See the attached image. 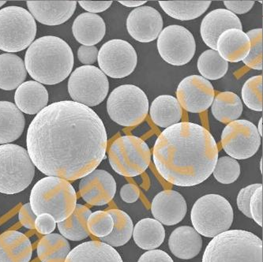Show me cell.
<instances>
[{
  "label": "cell",
  "instance_id": "cell-1",
  "mask_svg": "<svg viewBox=\"0 0 263 262\" xmlns=\"http://www.w3.org/2000/svg\"><path fill=\"white\" fill-rule=\"evenodd\" d=\"M106 129L90 107L74 101L47 106L28 129L29 157L42 173L66 180L82 179L105 157Z\"/></svg>",
  "mask_w": 263,
  "mask_h": 262
},
{
  "label": "cell",
  "instance_id": "cell-2",
  "mask_svg": "<svg viewBox=\"0 0 263 262\" xmlns=\"http://www.w3.org/2000/svg\"><path fill=\"white\" fill-rule=\"evenodd\" d=\"M218 159V148L210 131L196 123H176L156 141L153 160L157 172L178 186H193L210 177Z\"/></svg>",
  "mask_w": 263,
  "mask_h": 262
},
{
  "label": "cell",
  "instance_id": "cell-3",
  "mask_svg": "<svg viewBox=\"0 0 263 262\" xmlns=\"http://www.w3.org/2000/svg\"><path fill=\"white\" fill-rule=\"evenodd\" d=\"M26 71L36 82L57 85L65 80L73 67V54L61 38L45 36L33 41L25 57Z\"/></svg>",
  "mask_w": 263,
  "mask_h": 262
},
{
  "label": "cell",
  "instance_id": "cell-4",
  "mask_svg": "<svg viewBox=\"0 0 263 262\" xmlns=\"http://www.w3.org/2000/svg\"><path fill=\"white\" fill-rule=\"evenodd\" d=\"M77 195L70 182L48 176L38 181L30 195V205L36 216L47 213L57 223L66 220L76 210Z\"/></svg>",
  "mask_w": 263,
  "mask_h": 262
},
{
  "label": "cell",
  "instance_id": "cell-5",
  "mask_svg": "<svg viewBox=\"0 0 263 262\" xmlns=\"http://www.w3.org/2000/svg\"><path fill=\"white\" fill-rule=\"evenodd\" d=\"M202 262H262V241L247 231H226L210 241Z\"/></svg>",
  "mask_w": 263,
  "mask_h": 262
},
{
  "label": "cell",
  "instance_id": "cell-6",
  "mask_svg": "<svg viewBox=\"0 0 263 262\" xmlns=\"http://www.w3.org/2000/svg\"><path fill=\"white\" fill-rule=\"evenodd\" d=\"M35 165L28 151L14 144L0 145V193L14 194L30 185Z\"/></svg>",
  "mask_w": 263,
  "mask_h": 262
},
{
  "label": "cell",
  "instance_id": "cell-7",
  "mask_svg": "<svg viewBox=\"0 0 263 262\" xmlns=\"http://www.w3.org/2000/svg\"><path fill=\"white\" fill-rule=\"evenodd\" d=\"M191 218L194 228L199 235L214 238L229 231L233 221V210L222 196L208 194L195 201Z\"/></svg>",
  "mask_w": 263,
  "mask_h": 262
},
{
  "label": "cell",
  "instance_id": "cell-8",
  "mask_svg": "<svg viewBox=\"0 0 263 262\" xmlns=\"http://www.w3.org/2000/svg\"><path fill=\"white\" fill-rule=\"evenodd\" d=\"M36 34L34 17L26 9L14 6L0 10V50L23 51L33 44Z\"/></svg>",
  "mask_w": 263,
  "mask_h": 262
},
{
  "label": "cell",
  "instance_id": "cell-9",
  "mask_svg": "<svg viewBox=\"0 0 263 262\" xmlns=\"http://www.w3.org/2000/svg\"><path fill=\"white\" fill-rule=\"evenodd\" d=\"M111 167L120 176L135 177L143 173L151 161V151L143 140L136 136L120 137L108 152Z\"/></svg>",
  "mask_w": 263,
  "mask_h": 262
},
{
  "label": "cell",
  "instance_id": "cell-10",
  "mask_svg": "<svg viewBox=\"0 0 263 262\" xmlns=\"http://www.w3.org/2000/svg\"><path fill=\"white\" fill-rule=\"evenodd\" d=\"M107 111L115 123L123 126L140 124L149 111V101L145 92L133 85L115 89L107 101Z\"/></svg>",
  "mask_w": 263,
  "mask_h": 262
},
{
  "label": "cell",
  "instance_id": "cell-11",
  "mask_svg": "<svg viewBox=\"0 0 263 262\" xmlns=\"http://www.w3.org/2000/svg\"><path fill=\"white\" fill-rule=\"evenodd\" d=\"M109 90L108 78L93 66L78 67L70 75L68 91L74 102L94 107L106 98Z\"/></svg>",
  "mask_w": 263,
  "mask_h": 262
},
{
  "label": "cell",
  "instance_id": "cell-12",
  "mask_svg": "<svg viewBox=\"0 0 263 262\" xmlns=\"http://www.w3.org/2000/svg\"><path fill=\"white\" fill-rule=\"evenodd\" d=\"M221 144L228 155L235 160L253 157L261 145V136L255 124L241 119L229 123L221 135Z\"/></svg>",
  "mask_w": 263,
  "mask_h": 262
},
{
  "label": "cell",
  "instance_id": "cell-13",
  "mask_svg": "<svg viewBox=\"0 0 263 262\" xmlns=\"http://www.w3.org/2000/svg\"><path fill=\"white\" fill-rule=\"evenodd\" d=\"M161 58L173 66H183L193 59L196 50L195 38L183 26L173 25L162 29L157 39Z\"/></svg>",
  "mask_w": 263,
  "mask_h": 262
},
{
  "label": "cell",
  "instance_id": "cell-14",
  "mask_svg": "<svg viewBox=\"0 0 263 262\" xmlns=\"http://www.w3.org/2000/svg\"><path fill=\"white\" fill-rule=\"evenodd\" d=\"M101 71L112 79H123L133 73L138 62L136 51L123 40H111L98 51Z\"/></svg>",
  "mask_w": 263,
  "mask_h": 262
},
{
  "label": "cell",
  "instance_id": "cell-15",
  "mask_svg": "<svg viewBox=\"0 0 263 262\" xmlns=\"http://www.w3.org/2000/svg\"><path fill=\"white\" fill-rule=\"evenodd\" d=\"M176 97L179 104L186 111L201 113L212 105L215 92L210 81L199 75H192L180 82Z\"/></svg>",
  "mask_w": 263,
  "mask_h": 262
},
{
  "label": "cell",
  "instance_id": "cell-16",
  "mask_svg": "<svg viewBox=\"0 0 263 262\" xmlns=\"http://www.w3.org/2000/svg\"><path fill=\"white\" fill-rule=\"evenodd\" d=\"M79 191L84 201L91 205L108 204L117 192V182L106 171L94 170L82 178Z\"/></svg>",
  "mask_w": 263,
  "mask_h": 262
},
{
  "label": "cell",
  "instance_id": "cell-17",
  "mask_svg": "<svg viewBox=\"0 0 263 262\" xmlns=\"http://www.w3.org/2000/svg\"><path fill=\"white\" fill-rule=\"evenodd\" d=\"M129 34L142 43L155 41L163 29L161 14L151 7H139L132 10L127 19Z\"/></svg>",
  "mask_w": 263,
  "mask_h": 262
},
{
  "label": "cell",
  "instance_id": "cell-18",
  "mask_svg": "<svg viewBox=\"0 0 263 262\" xmlns=\"http://www.w3.org/2000/svg\"><path fill=\"white\" fill-rule=\"evenodd\" d=\"M186 202L183 196L175 191H164L153 200L151 211L157 221L167 226L177 224L186 214Z\"/></svg>",
  "mask_w": 263,
  "mask_h": 262
},
{
  "label": "cell",
  "instance_id": "cell-19",
  "mask_svg": "<svg viewBox=\"0 0 263 262\" xmlns=\"http://www.w3.org/2000/svg\"><path fill=\"white\" fill-rule=\"evenodd\" d=\"M229 29H243L239 17L227 9H217L209 13L201 24V36L207 46L217 49L220 34Z\"/></svg>",
  "mask_w": 263,
  "mask_h": 262
},
{
  "label": "cell",
  "instance_id": "cell-20",
  "mask_svg": "<svg viewBox=\"0 0 263 262\" xmlns=\"http://www.w3.org/2000/svg\"><path fill=\"white\" fill-rule=\"evenodd\" d=\"M30 14L41 24L58 26L73 15L76 1H27Z\"/></svg>",
  "mask_w": 263,
  "mask_h": 262
},
{
  "label": "cell",
  "instance_id": "cell-21",
  "mask_svg": "<svg viewBox=\"0 0 263 262\" xmlns=\"http://www.w3.org/2000/svg\"><path fill=\"white\" fill-rule=\"evenodd\" d=\"M250 49L249 38L241 29H228L217 39L216 51L226 62L238 63L243 61L249 54Z\"/></svg>",
  "mask_w": 263,
  "mask_h": 262
},
{
  "label": "cell",
  "instance_id": "cell-22",
  "mask_svg": "<svg viewBox=\"0 0 263 262\" xmlns=\"http://www.w3.org/2000/svg\"><path fill=\"white\" fill-rule=\"evenodd\" d=\"M14 101L22 113L38 114L48 105V92L42 84L35 81H28L17 88Z\"/></svg>",
  "mask_w": 263,
  "mask_h": 262
},
{
  "label": "cell",
  "instance_id": "cell-23",
  "mask_svg": "<svg viewBox=\"0 0 263 262\" xmlns=\"http://www.w3.org/2000/svg\"><path fill=\"white\" fill-rule=\"evenodd\" d=\"M33 250L24 234L9 231L0 235V262H29Z\"/></svg>",
  "mask_w": 263,
  "mask_h": 262
},
{
  "label": "cell",
  "instance_id": "cell-24",
  "mask_svg": "<svg viewBox=\"0 0 263 262\" xmlns=\"http://www.w3.org/2000/svg\"><path fill=\"white\" fill-rule=\"evenodd\" d=\"M65 262H123V260L111 246L99 241H89L70 250Z\"/></svg>",
  "mask_w": 263,
  "mask_h": 262
},
{
  "label": "cell",
  "instance_id": "cell-25",
  "mask_svg": "<svg viewBox=\"0 0 263 262\" xmlns=\"http://www.w3.org/2000/svg\"><path fill=\"white\" fill-rule=\"evenodd\" d=\"M72 31L78 42L85 46H93L102 41L106 26L101 16L83 13L73 21Z\"/></svg>",
  "mask_w": 263,
  "mask_h": 262
},
{
  "label": "cell",
  "instance_id": "cell-26",
  "mask_svg": "<svg viewBox=\"0 0 263 262\" xmlns=\"http://www.w3.org/2000/svg\"><path fill=\"white\" fill-rule=\"evenodd\" d=\"M168 246L176 257L189 260L196 257L202 250V237L192 227H180L170 235Z\"/></svg>",
  "mask_w": 263,
  "mask_h": 262
},
{
  "label": "cell",
  "instance_id": "cell-27",
  "mask_svg": "<svg viewBox=\"0 0 263 262\" xmlns=\"http://www.w3.org/2000/svg\"><path fill=\"white\" fill-rule=\"evenodd\" d=\"M24 116L17 106L9 101H0V144L10 143L23 135Z\"/></svg>",
  "mask_w": 263,
  "mask_h": 262
},
{
  "label": "cell",
  "instance_id": "cell-28",
  "mask_svg": "<svg viewBox=\"0 0 263 262\" xmlns=\"http://www.w3.org/2000/svg\"><path fill=\"white\" fill-rule=\"evenodd\" d=\"M149 113L153 122L163 128L180 123L183 116V109L177 99L170 95L157 97L151 104Z\"/></svg>",
  "mask_w": 263,
  "mask_h": 262
},
{
  "label": "cell",
  "instance_id": "cell-29",
  "mask_svg": "<svg viewBox=\"0 0 263 262\" xmlns=\"http://www.w3.org/2000/svg\"><path fill=\"white\" fill-rule=\"evenodd\" d=\"M25 62L16 54H0V89L14 90L24 82L26 78Z\"/></svg>",
  "mask_w": 263,
  "mask_h": 262
},
{
  "label": "cell",
  "instance_id": "cell-30",
  "mask_svg": "<svg viewBox=\"0 0 263 262\" xmlns=\"http://www.w3.org/2000/svg\"><path fill=\"white\" fill-rule=\"evenodd\" d=\"M134 240L143 250H154L159 247L165 238L164 227L155 219L145 218L138 222L133 230Z\"/></svg>",
  "mask_w": 263,
  "mask_h": 262
},
{
  "label": "cell",
  "instance_id": "cell-31",
  "mask_svg": "<svg viewBox=\"0 0 263 262\" xmlns=\"http://www.w3.org/2000/svg\"><path fill=\"white\" fill-rule=\"evenodd\" d=\"M92 212L86 206L76 204V210L66 220L59 222L58 228L60 233L65 238L71 241H81L88 238V220Z\"/></svg>",
  "mask_w": 263,
  "mask_h": 262
},
{
  "label": "cell",
  "instance_id": "cell-32",
  "mask_svg": "<svg viewBox=\"0 0 263 262\" xmlns=\"http://www.w3.org/2000/svg\"><path fill=\"white\" fill-rule=\"evenodd\" d=\"M160 6L170 17L180 21L198 18L208 10L211 1L183 0V1H160Z\"/></svg>",
  "mask_w": 263,
  "mask_h": 262
},
{
  "label": "cell",
  "instance_id": "cell-33",
  "mask_svg": "<svg viewBox=\"0 0 263 262\" xmlns=\"http://www.w3.org/2000/svg\"><path fill=\"white\" fill-rule=\"evenodd\" d=\"M242 113L243 103L234 92H220L213 101V116L220 123H232L240 117Z\"/></svg>",
  "mask_w": 263,
  "mask_h": 262
},
{
  "label": "cell",
  "instance_id": "cell-34",
  "mask_svg": "<svg viewBox=\"0 0 263 262\" xmlns=\"http://www.w3.org/2000/svg\"><path fill=\"white\" fill-rule=\"evenodd\" d=\"M70 252L68 241L59 234L45 235L37 246V255L42 262H65Z\"/></svg>",
  "mask_w": 263,
  "mask_h": 262
},
{
  "label": "cell",
  "instance_id": "cell-35",
  "mask_svg": "<svg viewBox=\"0 0 263 262\" xmlns=\"http://www.w3.org/2000/svg\"><path fill=\"white\" fill-rule=\"evenodd\" d=\"M114 221L113 230L108 236L101 238V241L112 247L125 245L133 234V222L130 216L120 210H108Z\"/></svg>",
  "mask_w": 263,
  "mask_h": 262
},
{
  "label": "cell",
  "instance_id": "cell-36",
  "mask_svg": "<svg viewBox=\"0 0 263 262\" xmlns=\"http://www.w3.org/2000/svg\"><path fill=\"white\" fill-rule=\"evenodd\" d=\"M198 69L202 77L206 80H218L227 73L229 63L216 50H207L198 58Z\"/></svg>",
  "mask_w": 263,
  "mask_h": 262
},
{
  "label": "cell",
  "instance_id": "cell-37",
  "mask_svg": "<svg viewBox=\"0 0 263 262\" xmlns=\"http://www.w3.org/2000/svg\"><path fill=\"white\" fill-rule=\"evenodd\" d=\"M242 99L248 108L262 111V75L250 78L242 89Z\"/></svg>",
  "mask_w": 263,
  "mask_h": 262
},
{
  "label": "cell",
  "instance_id": "cell-38",
  "mask_svg": "<svg viewBox=\"0 0 263 262\" xmlns=\"http://www.w3.org/2000/svg\"><path fill=\"white\" fill-rule=\"evenodd\" d=\"M214 178L222 184H230L237 180L240 175V165L237 160L230 157L217 159L214 172Z\"/></svg>",
  "mask_w": 263,
  "mask_h": 262
},
{
  "label": "cell",
  "instance_id": "cell-39",
  "mask_svg": "<svg viewBox=\"0 0 263 262\" xmlns=\"http://www.w3.org/2000/svg\"><path fill=\"white\" fill-rule=\"evenodd\" d=\"M251 42V49L243 63L250 68L262 70V29H255L247 32Z\"/></svg>",
  "mask_w": 263,
  "mask_h": 262
},
{
  "label": "cell",
  "instance_id": "cell-40",
  "mask_svg": "<svg viewBox=\"0 0 263 262\" xmlns=\"http://www.w3.org/2000/svg\"><path fill=\"white\" fill-rule=\"evenodd\" d=\"M114 221L108 212L97 211L89 216L88 229L89 233L98 238L108 236L113 230Z\"/></svg>",
  "mask_w": 263,
  "mask_h": 262
},
{
  "label": "cell",
  "instance_id": "cell-41",
  "mask_svg": "<svg viewBox=\"0 0 263 262\" xmlns=\"http://www.w3.org/2000/svg\"><path fill=\"white\" fill-rule=\"evenodd\" d=\"M261 184L256 183L248 185L247 188H243L239 191L237 197L238 208L245 216L251 218V212H250V201L251 197L253 195L254 192L257 188L261 186Z\"/></svg>",
  "mask_w": 263,
  "mask_h": 262
},
{
  "label": "cell",
  "instance_id": "cell-42",
  "mask_svg": "<svg viewBox=\"0 0 263 262\" xmlns=\"http://www.w3.org/2000/svg\"><path fill=\"white\" fill-rule=\"evenodd\" d=\"M251 219L262 227V185L257 188L250 201Z\"/></svg>",
  "mask_w": 263,
  "mask_h": 262
},
{
  "label": "cell",
  "instance_id": "cell-43",
  "mask_svg": "<svg viewBox=\"0 0 263 262\" xmlns=\"http://www.w3.org/2000/svg\"><path fill=\"white\" fill-rule=\"evenodd\" d=\"M55 223L57 222L51 215L44 213V214L39 215L36 217V221H35V228L40 234L45 235H49L55 230V226H57Z\"/></svg>",
  "mask_w": 263,
  "mask_h": 262
},
{
  "label": "cell",
  "instance_id": "cell-44",
  "mask_svg": "<svg viewBox=\"0 0 263 262\" xmlns=\"http://www.w3.org/2000/svg\"><path fill=\"white\" fill-rule=\"evenodd\" d=\"M227 10L233 14H243L249 12L255 4V1L249 0H234V1H224Z\"/></svg>",
  "mask_w": 263,
  "mask_h": 262
},
{
  "label": "cell",
  "instance_id": "cell-45",
  "mask_svg": "<svg viewBox=\"0 0 263 262\" xmlns=\"http://www.w3.org/2000/svg\"><path fill=\"white\" fill-rule=\"evenodd\" d=\"M78 57L81 63L86 66H91L98 60V48L95 46L82 45L78 51Z\"/></svg>",
  "mask_w": 263,
  "mask_h": 262
},
{
  "label": "cell",
  "instance_id": "cell-46",
  "mask_svg": "<svg viewBox=\"0 0 263 262\" xmlns=\"http://www.w3.org/2000/svg\"><path fill=\"white\" fill-rule=\"evenodd\" d=\"M19 220L21 223L28 228V229H34L35 221H36L37 216L33 213L32 208H31L30 203L24 204L21 208L19 211Z\"/></svg>",
  "mask_w": 263,
  "mask_h": 262
},
{
  "label": "cell",
  "instance_id": "cell-47",
  "mask_svg": "<svg viewBox=\"0 0 263 262\" xmlns=\"http://www.w3.org/2000/svg\"><path fill=\"white\" fill-rule=\"evenodd\" d=\"M138 262H173V260L163 250H152L142 254Z\"/></svg>",
  "mask_w": 263,
  "mask_h": 262
},
{
  "label": "cell",
  "instance_id": "cell-48",
  "mask_svg": "<svg viewBox=\"0 0 263 262\" xmlns=\"http://www.w3.org/2000/svg\"><path fill=\"white\" fill-rule=\"evenodd\" d=\"M79 5L84 9L87 10L88 13H101L104 12L105 10H108L111 4L112 1H79Z\"/></svg>",
  "mask_w": 263,
  "mask_h": 262
},
{
  "label": "cell",
  "instance_id": "cell-49",
  "mask_svg": "<svg viewBox=\"0 0 263 262\" xmlns=\"http://www.w3.org/2000/svg\"><path fill=\"white\" fill-rule=\"evenodd\" d=\"M139 196H140V191L139 188L134 184H126L120 190V197L125 202H135L139 200Z\"/></svg>",
  "mask_w": 263,
  "mask_h": 262
},
{
  "label": "cell",
  "instance_id": "cell-50",
  "mask_svg": "<svg viewBox=\"0 0 263 262\" xmlns=\"http://www.w3.org/2000/svg\"><path fill=\"white\" fill-rule=\"evenodd\" d=\"M120 4H123V6L128 7H140L142 4H146V1H119Z\"/></svg>",
  "mask_w": 263,
  "mask_h": 262
},
{
  "label": "cell",
  "instance_id": "cell-51",
  "mask_svg": "<svg viewBox=\"0 0 263 262\" xmlns=\"http://www.w3.org/2000/svg\"><path fill=\"white\" fill-rule=\"evenodd\" d=\"M258 129V133H259L260 136H262V119H260L259 123H258V128H257Z\"/></svg>",
  "mask_w": 263,
  "mask_h": 262
},
{
  "label": "cell",
  "instance_id": "cell-52",
  "mask_svg": "<svg viewBox=\"0 0 263 262\" xmlns=\"http://www.w3.org/2000/svg\"><path fill=\"white\" fill-rule=\"evenodd\" d=\"M6 3H7V1H3V0H0V7H2V6H4Z\"/></svg>",
  "mask_w": 263,
  "mask_h": 262
},
{
  "label": "cell",
  "instance_id": "cell-53",
  "mask_svg": "<svg viewBox=\"0 0 263 262\" xmlns=\"http://www.w3.org/2000/svg\"><path fill=\"white\" fill-rule=\"evenodd\" d=\"M261 172L262 173V159L261 160Z\"/></svg>",
  "mask_w": 263,
  "mask_h": 262
}]
</instances>
